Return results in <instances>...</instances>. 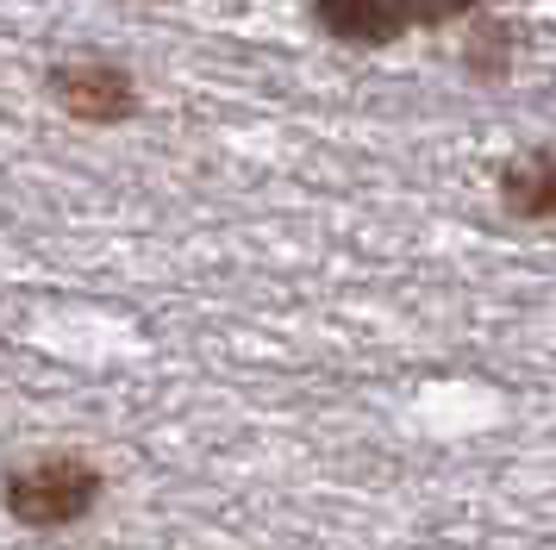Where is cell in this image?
<instances>
[{
	"label": "cell",
	"mask_w": 556,
	"mask_h": 550,
	"mask_svg": "<svg viewBox=\"0 0 556 550\" xmlns=\"http://www.w3.org/2000/svg\"><path fill=\"white\" fill-rule=\"evenodd\" d=\"M45 88L76 125H126L144 107L138 75L126 63H113V57H70V63H56L45 75Z\"/></svg>",
	"instance_id": "7a4b0ae2"
},
{
	"label": "cell",
	"mask_w": 556,
	"mask_h": 550,
	"mask_svg": "<svg viewBox=\"0 0 556 550\" xmlns=\"http://www.w3.org/2000/svg\"><path fill=\"white\" fill-rule=\"evenodd\" d=\"M494 195L513 220H531V225H556V150H519L506 157Z\"/></svg>",
	"instance_id": "277c9868"
},
{
	"label": "cell",
	"mask_w": 556,
	"mask_h": 550,
	"mask_svg": "<svg viewBox=\"0 0 556 550\" xmlns=\"http://www.w3.org/2000/svg\"><path fill=\"white\" fill-rule=\"evenodd\" d=\"M506 57H513V25H506V20H481L476 38H469V50H463L469 75H476V82H501Z\"/></svg>",
	"instance_id": "5b68a950"
},
{
	"label": "cell",
	"mask_w": 556,
	"mask_h": 550,
	"mask_svg": "<svg viewBox=\"0 0 556 550\" xmlns=\"http://www.w3.org/2000/svg\"><path fill=\"white\" fill-rule=\"evenodd\" d=\"M101 470L81 457H38L26 470L7 475V513L31 532H63V525L88 520L101 507Z\"/></svg>",
	"instance_id": "6da1fadb"
},
{
	"label": "cell",
	"mask_w": 556,
	"mask_h": 550,
	"mask_svg": "<svg viewBox=\"0 0 556 550\" xmlns=\"http://www.w3.org/2000/svg\"><path fill=\"white\" fill-rule=\"evenodd\" d=\"M469 13H481V0H413V20H419V32H444V25L469 20Z\"/></svg>",
	"instance_id": "8992f818"
},
{
	"label": "cell",
	"mask_w": 556,
	"mask_h": 550,
	"mask_svg": "<svg viewBox=\"0 0 556 550\" xmlns=\"http://www.w3.org/2000/svg\"><path fill=\"white\" fill-rule=\"evenodd\" d=\"M313 25L331 45L351 50H388L401 45L406 32H419L413 0H313Z\"/></svg>",
	"instance_id": "3957f363"
}]
</instances>
